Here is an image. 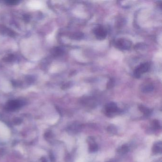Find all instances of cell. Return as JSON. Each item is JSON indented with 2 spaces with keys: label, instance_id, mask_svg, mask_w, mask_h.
I'll list each match as a JSON object with an SVG mask.
<instances>
[{
  "label": "cell",
  "instance_id": "7c38bea8",
  "mask_svg": "<svg viewBox=\"0 0 162 162\" xmlns=\"http://www.w3.org/2000/svg\"><path fill=\"white\" fill-rule=\"evenodd\" d=\"M153 86L152 85H148L143 88L142 91L144 92H149L153 90Z\"/></svg>",
  "mask_w": 162,
  "mask_h": 162
},
{
  "label": "cell",
  "instance_id": "52a82bcc",
  "mask_svg": "<svg viewBox=\"0 0 162 162\" xmlns=\"http://www.w3.org/2000/svg\"><path fill=\"white\" fill-rule=\"evenodd\" d=\"M81 125L79 123H74L69 127V131L73 134H75L81 130Z\"/></svg>",
  "mask_w": 162,
  "mask_h": 162
},
{
  "label": "cell",
  "instance_id": "5bb4252c",
  "mask_svg": "<svg viewBox=\"0 0 162 162\" xmlns=\"http://www.w3.org/2000/svg\"><path fill=\"white\" fill-rule=\"evenodd\" d=\"M82 33L80 34L79 33H78L77 34H75L73 36V38L75 39H79V38H82Z\"/></svg>",
  "mask_w": 162,
  "mask_h": 162
},
{
  "label": "cell",
  "instance_id": "6da1fadb",
  "mask_svg": "<svg viewBox=\"0 0 162 162\" xmlns=\"http://www.w3.org/2000/svg\"><path fill=\"white\" fill-rule=\"evenodd\" d=\"M150 69V65L148 63L141 64L138 66L134 72V75L136 78H140L141 75L147 72Z\"/></svg>",
  "mask_w": 162,
  "mask_h": 162
},
{
  "label": "cell",
  "instance_id": "9a60e30c",
  "mask_svg": "<svg viewBox=\"0 0 162 162\" xmlns=\"http://www.w3.org/2000/svg\"><path fill=\"white\" fill-rule=\"evenodd\" d=\"M107 162H116V161H115V160H110V161Z\"/></svg>",
  "mask_w": 162,
  "mask_h": 162
},
{
  "label": "cell",
  "instance_id": "7a4b0ae2",
  "mask_svg": "<svg viewBox=\"0 0 162 162\" xmlns=\"http://www.w3.org/2000/svg\"><path fill=\"white\" fill-rule=\"evenodd\" d=\"M105 113L108 116H113L119 112L117 105L114 102H110L105 106Z\"/></svg>",
  "mask_w": 162,
  "mask_h": 162
},
{
  "label": "cell",
  "instance_id": "8fae6325",
  "mask_svg": "<svg viewBox=\"0 0 162 162\" xmlns=\"http://www.w3.org/2000/svg\"><path fill=\"white\" fill-rule=\"evenodd\" d=\"M108 131L112 134H116L117 133V129L114 125H110L108 128Z\"/></svg>",
  "mask_w": 162,
  "mask_h": 162
},
{
  "label": "cell",
  "instance_id": "9c48e42d",
  "mask_svg": "<svg viewBox=\"0 0 162 162\" xmlns=\"http://www.w3.org/2000/svg\"><path fill=\"white\" fill-rule=\"evenodd\" d=\"M129 150V146L126 145H123L117 149V152L120 154H125L128 153Z\"/></svg>",
  "mask_w": 162,
  "mask_h": 162
},
{
  "label": "cell",
  "instance_id": "8992f818",
  "mask_svg": "<svg viewBox=\"0 0 162 162\" xmlns=\"http://www.w3.org/2000/svg\"><path fill=\"white\" fill-rule=\"evenodd\" d=\"M88 142L89 144L88 150L90 153H94L97 151L99 149V147L96 143L95 142V139L93 137H90L88 139Z\"/></svg>",
  "mask_w": 162,
  "mask_h": 162
},
{
  "label": "cell",
  "instance_id": "4fadbf2b",
  "mask_svg": "<svg viewBox=\"0 0 162 162\" xmlns=\"http://www.w3.org/2000/svg\"><path fill=\"white\" fill-rule=\"evenodd\" d=\"M153 127L154 129H158L161 128L160 124L158 121L156 120H154L153 122Z\"/></svg>",
  "mask_w": 162,
  "mask_h": 162
},
{
  "label": "cell",
  "instance_id": "30bf717a",
  "mask_svg": "<svg viewBox=\"0 0 162 162\" xmlns=\"http://www.w3.org/2000/svg\"><path fill=\"white\" fill-rule=\"evenodd\" d=\"M139 108L142 113L144 114L145 116H149L151 114V110L150 109L145 107L144 105H140L139 107Z\"/></svg>",
  "mask_w": 162,
  "mask_h": 162
},
{
  "label": "cell",
  "instance_id": "3957f363",
  "mask_svg": "<svg viewBox=\"0 0 162 162\" xmlns=\"http://www.w3.org/2000/svg\"><path fill=\"white\" fill-rule=\"evenodd\" d=\"M115 45L118 49L123 50H128L130 48L131 42L125 39H120L116 41Z\"/></svg>",
  "mask_w": 162,
  "mask_h": 162
},
{
  "label": "cell",
  "instance_id": "277c9868",
  "mask_svg": "<svg viewBox=\"0 0 162 162\" xmlns=\"http://www.w3.org/2000/svg\"><path fill=\"white\" fill-rule=\"evenodd\" d=\"M94 33L97 38L99 40H104L107 37V32L103 27L100 26L97 27L94 30Z\"/></svg>",
  "mask_w": 162,
  "mask_h": 162
},
{
  "label": "cell",
  "instance_id": "ba28073f",
  "mask_svg": "<svg viewBox=\"0 0 162 162\" xmlns=\"http://www.w3.org/2000/svg\"><path fill=\"white\" fill-rule=\"evenodd\" d=\"M152 150L154 154H161L162 152V142H157L154 144L153 146Z\"/></svg>",
  "mask_w": 162,
  "mask_h": 162
},
{
  "label": "cell",
  "instance_id": "5b68a950",
  "mask_svg": "<svg viewBox=\"0 0 162 162\" xmlns=\"http://www.w3.org/2000/svg\"><path fill=\"white\" fill-rule=\"evenodd\" d=\"M23 105V103L21 101L12 100L9 102L7 105V108L9 110H14L21 107Z\"/></svg>",
  "mask_w": 162,
  "mask_h": 162
}]
</instances>
